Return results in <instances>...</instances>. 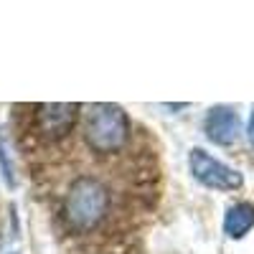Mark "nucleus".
<instances>
[{"mask_svg":"<svg viewBox=\"0 0 254 254\" xmlns=\"http://www.w3.org/2000/svg\"><path fill=\"white\" fill-rule=\"evenodd\" d=\"M247 137H249V142H252V147H254V112L249 115V125H247Z\"/></svg>","mask_w":254,"mask_h":254,"instance_id":"obj_8","label":"nucleus"},{"mask_svg":"<svg viewBox=\"0 0 254 254\" xmlns=\"http://www.w3.org/2000/svg\"><path fill=\"white\" fill-rule=\"evenodd\" d=\"M10 254H15V252H10Z\"/></svg>","mask_w":254,"mask_h":254,"instance_id":"obj_9","label":"nucleus"},{"mask_svg":"<svg viewBox=\"0 0 254 254\" xmlns=\"http://www.w3.org/2000/svg\"><path fill=\"white\" fill-rule=\"evenodd\" d=\"M188 168L201 186L214 188V190H239L244 186V176L221 160H216L214 155H208L203 147H193L188 153Z\"/></svg>","mask_w":254,"mask_h":254,"instance_id":"obj_3","label":"nucleus"},{"mask_svg":"<svg viewBox=\"0 0 254 254\" xmlns=\"http://www.w3.org/2000/svg\"><path fill=\"white\" fill-rule=\"evenodd\" d=\"M203 132L206 137L214 142V145H234L242 135V120L237 115L234 107H226V104H216L206 112L203 120Z\"/></svg>","mask_w":254,"mask_h":254,"instance_id":"obj_5","label":"nucleus"},{"mask_svg":"<svg viewBox=\"0 0 254 254\" xmlns=\"http://www.w3.org/2000/svg\"><path fill=\"white\" fill-rule=\"evenodd\" d=\"M130 135V120L112 102H94L84 112V140L94 153H117Z\"/></svg>","mask_w":254,"mask_h":254,"instance_id":"obj_2","label":"nucleus"},{"mask_svg":"<svg viewBox=\"0 0 254 254\" xmlns=\"http://www.w3.org/2000/svg\"><path fill=\"white\" fill-rule=\"evenodd\" d=\"M79 104L76 102H51V104H38L33 112V127L36 132L54 142V140H64L76 122H79Z\"/></svg>","mask_w":254,"mask_h":254,"instance_id":"obj_4","label":"nucleus"},{"mask_svg":"<svg viewBox=\"0 0 254 254\" xmlns=\"http://www.w3.org/2000/svg\"><path fill=\"white\" fill-rule=\"evenodd\" d=\"M254 229V203L239 201L226 208L224 214V234L229 239H244Z\"/></svg>","mask_w":254,"mask_h":254,"instance_id":"obj_6","label":"nucleus"},{"mask_svg":"<svg viewBox=\"0 0 254 254\" xmlns=\"http://www.w3.org/2000/svg\"><path fill=\"white\" fill-rule=\"evenodd\" d=\"M110 211V188L94 176L76 178L64 196L61 214L69 229L74 231H92L102 224Z\"/></svg>","mask_w":254,"mask_h":254,"instance_id":"obj_1","label":"nucleus"},{"mask_svg":"<svg viewBox=\"0 0 254 254\" xmlns=\"http://www.w3.org/2000/svg\"><path fill=\"white\" fill-rule=\"evenodd\" d=\"M0 173H3V181L8 188H15L18 181H15V168H13V160H10V140L8 135L0 130Z\"/></svg>","mask_w":254,"mask_h":254,"instance_id":"obj_7","label":"nucleus"}]
</instances>
